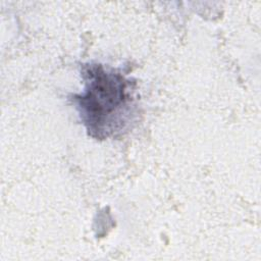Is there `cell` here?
<instances>
[{
    "mask_svg": "<svg viewBox=\"0 0 261 261\" xmlns=\"http://www.w3.org/2000/svg\"><path fill=\"white\" fill-rule=\"evenodd\" d=\"M83 75L85 93L75 95L74 100L90 134L105 138L121 130L130 113L128 81L101 64L88 65Z\"/></svg>",
    "mask_w": 261,
    "mask_h": 261,
    "instance_id": "6da1fadb",
    "label": "cell"
}]
</instances>
